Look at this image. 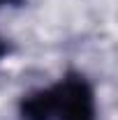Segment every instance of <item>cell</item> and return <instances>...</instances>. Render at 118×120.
<instances>
[{"instance_id": "1", "label": "cell", "mask_w": 118, "mask_h": 120, "mask_svg": "<svg viewBox=\"0 0 118 120\" xmlns=\"http://www.w3.org/2000/svg\"><path fill=\"white\" fill-rule=\"evenodd\" d=\"M23 120H95V92L81 74H65L58 83L21 99Z\"/></svg>"}, {"instance_id": "2", "label": "cell", "mask_w": 118, "mask_h": 120, "mask_svg": "<svg viewBox=\"0 0 118 120\" xmlns=\"http://www.w3.org/2000/svg\"><path fill=\"white\" fill-rule=\"evenodd\" d=\"M5 53H7V46H5V42H2V39H0V58H2Z\"/></svg>"}, {"instance_id": "3", "label": "cell", "mask_w": 118, "mask_h": 120, "mask_svg": "<svg viewBox=\"0 0 118 120\" xmlns=\"http://www.w3.org/2000/svg\"><path fill=\"white\" fill-rule=\"evenodd\" d=\"M12 2H19V0H0V5H12Z\"/></svg>"}]
</instances>
